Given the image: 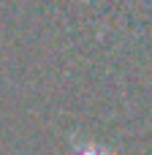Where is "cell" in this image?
I'll return each instance as SVG.
<instances>
[{"mask_svg": "<svg viewBox=\"0 0 152 155\" xmlns=\"http://www.w3.org/2000/svg\"><path fill=\"white\" fill-rule=\"evenodd\" d=\"M73 155H112V153L98 147V144H92V142H82V144L73 147Z\"/></svg>", "mask_w": 152, "mask_h": 155, "instance_id": "1", "label": "cell"}]
</instances>
